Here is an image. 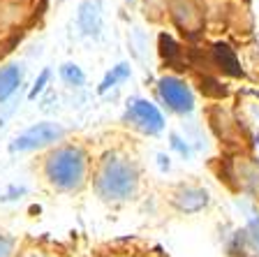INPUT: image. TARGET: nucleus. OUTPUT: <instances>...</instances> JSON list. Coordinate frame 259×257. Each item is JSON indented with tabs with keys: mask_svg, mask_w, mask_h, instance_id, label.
<instances>
[{
	"mask_svg": "<svg viewBox=\"0 0 259 257\" xmlns=\"http://www.w3.org/2000/svg\"><path fill=\"white\" fill-rule=\"evenodd\" d=\"M130 77V67L125 63H120V65H116V67H113L111 72H109L107 75V79L102 81V86H100V91H107V88H111V86H116L118 84V81H123V79H127Z\"/></svg>",
	"mask_w": 259,
	"mask_h": 257,
	"instance_id": "15",
	"label": "nucleus"
},
{
	"mask_svg": "<svg viewBox=\"0 0 259 257\" xmlns=\"http://www.w3.org/2000/svg\"><path fill=\"white\" fill-rule=\"evenodd\" d=\"M250 236L254 239V243L259 246V218L252 220V225H250Z\"/></svg>",
	"mask_w": 259,
	"mask_h": 257,
	"instance_id": "18",
	"label": "nucleus"
},
{
	"mask_svg": "<svg viewBox=\"0 0 259 257\" xmlns=\"http://www.w3.org/2000/svg\"><path fill=\"white\" fill-rule=\"evenodd\" d=\"M23 84V65L21 63H3L0 65V104H5Z\"/></svg>",
	"mask_w": 259,
	"mask_h": 257,
	"instance_id": "11",
	"label": "nucleus"
},
{
	"mask_svg": "<svg viewBox=\"0 0 259 257\" xmlns=\"http://www.w3.org/2000/svg\"><path fill=\"white\" fill-rule=\"evenodd\" d=\"M19 236L10 234L7 230H0V257H16L19 252Z\"/></svg>",
	"mask_w": 259,
	"mask_h": 257,
	"instance_id": "14",
	"label": "nucleus"
},
{
	"mask_svg": "<svg viewBox=\"0 0 259 257\" xmlns=\"http://www.w3.org/2000/svg\"><path fill=\"white\" fill-rule=\"evenodd\" d=\"M157 100L167 112L176 114V116H185L194 109V93L190 84L178 75H164L160 77L155 86Z\"/></svg>",
	"mask_w": 259,
	"mask_h": 257,
	"instance_id": "5",
	"label": "nucleus"
},
{
	"mask_svg": "<svg viewBox=\"0 0 259 257\" xmlns=\"http://www.w3.org/2000/svg\"><path fill=\"white\" fill-rule=\"evenodd\" d=\"M76 26H79L81 35L93 38L100 32L102 28V7H100V0H83L76 12Z\"/></svg>",
	"mask_w": 259,
	"mask_h": 257,
	"instance_id": "10",
	"label": "nucleus"
},
{
	"mask_svg": "<svg viewBox=\"0 0 259 257\" xmlns=\"http://www.w3.org/2000/svg\"><path fill=\"white\" fill-rule=\"evenodd\" d=\"M67 130L56 121H39V123L26 128L23 132H19L14 137V141L10 144L12 153H35V151H49L58 146L60 141H65Z\"/></svg>",
	"mask_w": 259,
	"mask_h": 257,
	"instance_id": "3",
	"label": "nucleus"
},
{
	"mask_svg": "<svg viewBox=\"0 0 259 257\" xmlns=\"http://www.w3.org/2000/svg\"><path fill=\"white\" fill-rule=\"evenodd\" d=\"M208 193L206 188L194 186V183H185L178 186V190L171 195V204L176 206L181 213H199L201 209L208 206Z\"/></svg>",
	"mask_w": 259,
	"mask_h": 257,
	"instance_id": "8",
	"label": "nucleus"
},
{
	"mask_svg": "<svg viewBox=\"0 0 259 257\" xmlns=\"http://www.w3.org/2000/svg\"><path fill=\"white\" fill-rule=\"evenodd\" d=\"M60 79H63L67 86H72V88H81V86L86 84V75H83V70H81L76 63L60 65Z\"/></svg>",
	"mask_w": 259,
	"mask_h": 257,
	"instance_id": "13",
	"label": "nucleus"
},
{
	"mask_svg": "<svg viewBox=\"0 0 259 257\" xmlns=\"http://www.w3.org/2000/svg\"><path fill=\"white\" fill-rule=\"evenodd\" d=\"M100 257H157L151 250H141V248H109Z\"/></svg>",
	"mask_w": 259,
	"mask_h": 257,
	"instance_id": "16",
	"label": "nucleus"
},
{
	"mask_svg": "<svg viewBox=\"0 0 259 257\" xmlns=\"http://www.w3.org/2000/svg\"><path fill=\"white\" fill-rule=\"evenodd\" d=\"M229 176L236 181V190L259 197V162H254L252 158L238 156L236 160H232Z\"/></svg>",
	"mask_w": 259,
	"mask_h": 257,
	"instance_id": "7",
	"label": "nucleus"
},
{
	"mask_svg": "<svg viewBox=\"0 0 259 257\" xmlns=\"http://www.w3.org/2000/svg\"><path fill=\"white\" fill-rule=\"evenodd\" d=\"M167 14L174 26L185 35H197L204 28V3L201 0H169Z\"/></svg>",
	"mask_w": 259,
	"mask_h": 257,
	"instance_id": "6",
	"label": "nucleus"
},
{
	"mask_svg": "<svg viewBox=\"0 0 259 257\" xmlns=\"http://www.w3.org/2000/svg\"><path fill=\"white\" fill-rule=\"evenodd\" d=\"M16 257H70L67 248L60 246L56 241H49V239H32L26 236L19 241V252Z\"/></svg>",
	"mask_w": 259,
	"mask_h": 257,
	"instance_id": "9",
	"label": "nucleus"
},
{
	"mask_svg": "<svg viewBox=\"0 0 259 257\" xmlns=\"http://www.w3.org/2000/svg\"><path fill=\"white\" fill-rule=\"evenodd\" d=\"M210 54H213V65H215L220 72L229 77H241L243 70H241V60H238L236 51H234L229 44H222V42H215L213 49H210Z\"/></svg>",
	"mask_w": 259,
	"mask_h": 257,
	"instance_id": "12",
	"label": "nucleus"
},
{
	"mask_svg": "<svg viewBox=\"0 0 259 257\" xmlns=\"http://www.w3.org/2000/svg\"><path fill=\"white\" fill-rule=\"evenodd\" d=\"M144 171L135 156L123 149H111L93 162L91 188L100 202L109 206H123L135 202L141 193Z\"/></svg>",
	"mask_w": 259,
	"mask_h": 257,
	"instance_id": "1",
	"label": "nucleus"
},
{
	"mask_svg": "<svg viewBox=\"0 0 259 257\" xmlns=\"http://www.w3.org/2000/svg\"><path fill=\"white\" fill-rule=\"evenodd\" d=\"M167 5H169V0H144L146 14L151 16V19H160L162 14H167Z\"/></svg>",
	"mask_w": 259,
	"mask_h": 257,
	"instance_id": "17",
	"label": "nucleus"
},
{
	"mask_svg": "<svg viewBox=\"0 0 259 257\" xmlns=\"http://www.w3.org/2000/svg\"><path fill=\"white\" fill-rule=\"evenodd\" d=\"M125 3H127V5H137V0H125Z\"/></svg>",
	"mask_w": 259,
	"mask_h": 257,
	"instance_id": "19",
	"label": "nucleus"
},
{
	"mask_svg": "<svg viewBox=\"0 0 259 257\" xmlns=\"http://www.w3.org/2000/svg\"><path fill=\"white\" fill-rule=\"evenodd\" d=\"M125 125L146 137H155L164 130V116L155 102L146 100V97H132L125 104Z\"/></svg>",
	"mask_w": 259,
	"mask_h": 257,
	"instance_id": "4",
	"label": "nucleus"
},
{
	"mask_svg": "<svg viewBox=\"0 0 259 257\" xmlns=\"http://www.w3.org/2000/svg\"><path fill=\"white\" fill-rule=\"evenodd\" d=\"M91 151L79 141H60L39 158V176L56 195H79L91 186Z\"/></svg>",
	"mask_w": 259,
	"mask_h": 257,
	"instance_id": "2",
	"label": "nucleus"
}]
</instances>
